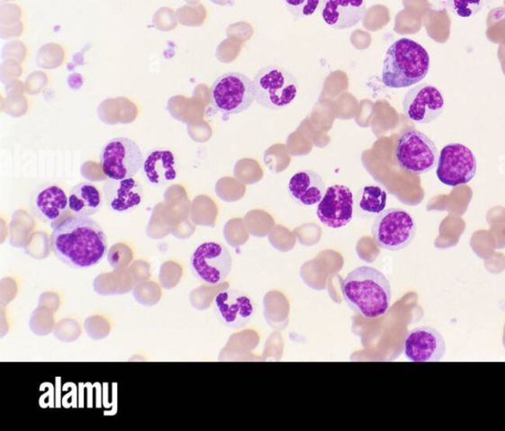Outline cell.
<instances>
[{
    "instance_id": "28",
    "label": "cell",
    "mask_w": 505,
    "mask_h": 431,
    "mask_svg": "<svg viewBox=\"0 0 505 431\" xmlns=\"http://www.w3.org/2000/svg\"><path fill=\"white\" fill-rule=\"evenodd\" d=\"M24 31L23 22L12 25H0V38L9 40L22 36Z\"/></svg>"
},
{
    "instance_id": "10",
    "label": "cell",
    "mask_w": 505,
    "mask_h": 431,
    "mask_svg": "<svg viewBox=\"0 0 505 431\" xmlns=\"http://www.w3.org/2000/svg\"><path fill=\"white\" fill-rule=\"evenodd\" d=\"M477 159L462 143H450L439 152L437 176L450 187L470 183L477 173Z\"/></svg>"
},
{
    "instance_id": "27",
    "label": "cell",
    "mask_w": 505,
    "mask_h": 431,
    "mask_svg": "<svg viewBox=\"0 0 505 431\" xmlns=\"http://www.w3.org/2000/svg\"><path fill=\"white\" fill-rule=\"evenodd\" d=\"M23 10L16 4H7L0 6V25H12L22 22Z\"/></svg>"
},
{
    "instance_id": "17",
    "label": "cell",
    "mask_w": 505,
    "mask_h": 431,
    "mask_svg": "<svg viewBox=\"0 0 505 431\" xmlns=\"http://www.w3.org/2000/svg\"><path fill=\"white\" fill-rule=\"evenodd\" d=\"M107 207L116 212H126L137 209L143 199L141 184L133 178L109 179L103 186Z\"/></svg>"
},
{
    "instance_id": "3",
    "label": "cell",
    "mask_w": 505,
    "mask_h": 431,
    "mask_svg": "<svg viewBox=\"0 0 505 431\" xmlns=\"http://www.w3.org/2000/svg\"><path fill=\"white\" fill-rule=\"evenodd\" d=\"M429 68L428 50L414 40L401 38L387 49L381 79L388 88H407L425 79Z\"/></svg>"
},
{
    "instance_id": "25",
    "label": "cell",
    "mask_w": 505,
    "mask_h": 431,
    "mask_svg": "<svg viewBox=\"0 0 505 431\" xmlns=\"http://www.w3.org/2000/svg\"><path fill=\"white\" fill-rule=\"evenodd\" d=\"M176 13L169 7H161L154 13L152 24L161 32H169L178 25Z\"/></svg>"
},
{
    "instance_id": "30",
    "label": "cell",
    "mask_w": 505,
    "mask_h": 431,
    "mask_svg": "<svg viewBox=\"0 0 505 431\" xmlns=\"http://www.w3.org/2000/svg\"><path fill=\"white\" fill-rule=\"evenodd\" d=\"M212 2L216 4L225 5L229 4L230 0H212Z\"/></svg>"
},
{
    "instance_id": "19",
    "label": "cell",
    "mask_w": 505,
    "mask_h": 431,
    "mask_svg": "<svg viewBox=\"0 0 505 431\" xmlns=\"http://www.w3.org/2000/svg\"><path fill=\"white\" fill-rule=\"evenodd\" d=\"M177 164L169 150H154L144 159L143 171L154 186L164 187L177 178Z\"/></svg>"
},
{
    "instance_id": "2",
    "label": "cell",
    "mask_w": 505,
    "mask_h": 431,
    "mask_svg": "<svg viewBox=\"0 0 505 431\" xmlns=\"http://www.w3.org/2000/svg\"><path fill=\"white\" fill-rule=\"evenodd\" d=\"M342 292L350 310L366 319L383 316L391 304L389 280L383 273L371 266H358L350 272L342 284Z\"/></svg>"
},
{
    "instance_id": "12",
    "label": "cell",
    "mask_w": 505,
    "mask_h": 431,
    "mask_svg": "<svg viewBox=\"0 0 505 431\" xmlns=\"http://www.w3.org/2000/svg\"><path fill=\"white\" fill-rule=\"evenodd\" d=\"M255 302L249 294L235 289L216 294L213 310L220 321L233 330L243 329L253 319Z\"/></svg>"
},
{
    "instance_id": "1",
    "label": "cell",
    "mask_w": 505,
    "mask_h": 431,
    "mask_svg": "<svg viewBox=\"0 0 505 431\" xmlns=\"http://www.w3.org/2000/svg\"><path fill=\"white\" fill-rule=\"evenodd\" d=\"M50 244L58 260L76 270L97 265L108 250L107 236L100 224L72 213L54 229Z\"/></svg>"
},
{
    "instance_id": "14",
    "label": "cell",
    "mask_w": 505,
    "mask_h": 431,
    "mask_svg": "<svg viewBox=\"0 0 505 431\" xmlns=\"http://www.w3.org/2000/svg\"><path fill=\"white\" fill-rule=\"evenodd\" d=\"M404 347L405 355L413 363H438L446 354L445 337L431 326L410 331Z\"/></svg>"
},
{
    "instance_id": "4",
    "label": "cell",
    "mask_w": 505,
    "mask_h": 431,
    "mask_svg": "<svg viewBox=\"0 0 505 431\" xmlns=\"http://www.w3.org/2000/svg\"><path fill=\"white\" fill-rule=\"evenodd\" d=\"M256 102L269 110L290 106L298 94L299 85L290 71L277 66H267L254 79Z\"/></svg>"
},
{
    "instance_id": "5",
    "label": "cell",
    "mask_w": 505,
    "mask_h": 431,
    "mask_svg": "<svg viewBox=\"0 0 505 431\" xmlns=\"http://www.w3.org/2000/svg\"><path fill=\"white\" fill-rule=\"evenodd\" d=\"M212 104L223 115L241 114L256 101L254 81L240 73H228L216 78L211 89Z\"/></svg>"
},
{
    "instance_id": "13",
    "label": "cell",
    "mask_w": 505,
    "mask_h": 431,
    "mask_svg": "<svg viewBox=\"0 0 505 431\" xmlns=\"http://www.w3.org/2000/svg\"><path fill=\"white\" fill-rule=\"evenodd\" d=\"M446 108L441 92L434 85L422 84L410 88L403 100L405 115L419 124H430Z\"/></svg>"
},
{
    "instance_id": "9",
    "label": "cell",
    "mask_w": 505,
    "mask_h": 431,
    "mask_svg": "<svg viewBox=\"0 0 505 431\" xmlns=\"http://www.w3.org/2000/svg\"><path fill=\"white\" fill-rule=\"evenodd\" d=\"M190 268L194 278L201 283L218 285L229 278L232 269V256L224 245L205 242L192 254Z\"/></svg>"
},
{
    "instance_id": "11",
    "label": "cell",
    "mask_w": 505,
    "mask_h": 431,
    "mask_svg": "<svg viewBox=\"0 0 505 431\" xmlns=\"http://www.w3.org/2000/svg\"><path fill=\"white\" fill-rule=\"evenodd\" d=\"M317 218L326 228L338 229L352 221L355 213V196L344 184H334L326 190L317 205Z\"/></svg>"
},
{
    "instance_id": "24",
    "label": "cell",
    "mask_w": 505,
    "mask_h": 431,
    "mask_svg": "<svg viewBox=\"0 0 505 431\" xmlns=\"http://www.w3.org/2000/svg\"><path fill=\"white\" fill-rule=\"evenodd\" d=\"M321 3L322 0H284L288 12L297 18L312 16Z\"/></svg>"
},
{
    "instance_id": "31",
    "label": "cell",
    "mask_w": 505,
    "mask_h": 431,
    "mask_svg": "<svg viewBox=\"0 0 505 431\" xmlns=\"http://www.w3.org/2000/svg\"><path fill=\"white\" fill-rule=\"evenodd\" d=\"M184 2H185L189 4H195L199 2V0H184Z\"/></svg>"
},
{
    "instance_id": "6",
    "label": "cell",
    "mask_w": 505,
    "mask_h": 431,
    "mask_svg": "<svg viewBox=\"0 0 505 431\" xmlns=\"http://www.w3.org/2000/svg\"><path fill=\"white\" fill-rule=\"evenodd\" d=\"M439 151L426 133L410 129L397 141L396 159L399 166L413 175H422L437 166Z\"/></svg>"
},
{
    "instance_id": "32",
    "label": "cell",
    "mask_w": 505,
    "mask_h": 431,
    "mask_svg": "<svg viewBox=\"0 0 505 431\" xmlns=\"http://www.w3.org/2000/svg\"><path fill=\"white\" fill-rule=\"evenodd\" d=\"M8 2H13V0H0V3L5 4Z\"/></svg>"
},
{
    "instance_id": "7",
    "label": "cell",
    "mask_w": 505,
    "mask_h": 431,
    "mask_svg": "<svg viewBox=\"0 0 505 431\" xmlns=\"http://www.w3.org/2000/svg\"><path fill=\"white\" fill-rule=\"evenodd\" d=\"M371 234L379 248L400 251L414 241L417 224L406 211L389 209L377 215Z\"/></svg>"
},
{
    "instance_id": "23",
    "label": "cell",
    "mask_w": 505,
    "mask_h": 431,
    "mask_svg": "<svg viewBox=\"0 0 505 431\" xmlns=\"http://www.w3.org/2000/svg\"><path fill=\"white\" fill-rule=\"evenodd\" d=\"M179 24L187 27L203 25L205 18V10L202 4H189L177 9Z\"/></svg>"
},
{
    "instance_id": "8",
    "label": "cell",
    "mask_w": 505,
    "mask_h": 431,
    "mask_svg": "<svg viewBox=\"0 0 505 431\" xmlns=\"http://www.w3.org/2000/svg\"><path fill=\"white\" fill-rule=\"evenodd\" d=\"M144 157L136 141L115 138L100 152V167L112 180L133 178L143 167Z\"/></svg>"
},
{
    "instance_id": "26",
    "label": "cell",
    "mask_w": 505,
    "mask_h": 431,
    "mask_svg": "<svg viewBox=\"0 0 505 431\" xmlns=\"http://www.w3.org/2000/svg\"><path fill=\"white\" fill-rule=\"evenodd\" d=\"M64 49L57 44H48L39 50V65L45 67H54L64 58Z\"/></svg>"
},
{
    "instance_id": "20",
    "label": "cell",
    "mask_w": 505,
    "mask_h": 431,
    "mask_svg": "<svg viewBox=\"0 0 505 431\" xmlns=\"http://www.w3.org/2000/svg\"><path fill=\"white\" fill-rule=\"evenodd\" d=\"M68 203L72 214L91 218L102 207V194L95 184L82 182L70 189Z\"/></svg>"
},
{
    "instance_id": "21",
    "label": "cell",
    "mask_w": 505,
    "mask_h": 431,
    "mask_svg": "<svg viewBox=\"0 0 505 431\" xmlns=\"http://www.w3.org/2000/svg\"><path fill=\"white\" fill-rule=\"evenodd\" d=\"M387 193L378 186H366L357 191L355 198V208L366 215H378L385 211Z\"/></svg>"
},
{
    "instance_id": "22",
    "label": "cell",
    "mask_w": 505,
    "mask_h": 431,
    "mask_svg": "<svg viewBox=\"0 0 505 431\" xmlns=\"http://www.w3.org/2000/svg\"><path fill=\"white\" fill-rule=\"evenodd\" d=\"M447 8L460 18L477 15L487 4V0H446Z\"/></svg>"
},
{
    "instance_id": "15",
    "label": "cell",
    "mask_w": 505,
    "mask_h": 431,
    "mask_svg": "<svg viewBox=\"0 0 505 431\" xmlns=\"http://www.w3.org/2000/svg\"><path fill=\"white\" fill-rule=\"evenodd\" d=\"M29 207L31 213L37 220L50 224L53 229L71 213L68 196L65 190L57 184H47L34 193Z\"/></svg>"
},
{
    "instance_id": "29",
    "label": "cell",
    "mask_w": 505,
    "mask_h": 431,
    "mask_svg": "<svg viewBox=\"0 0 505 431\" xmlns=\"http://www.w3.org/2000/svg\"><path fill=\"white\" fill-rule=\"evenodd\" d=\"M26 48L20 40H14L5 45L4 54L7 56H18L20 59L25 58Z\"/></svg>"
},
{
    "instance_id": "18",
    "label": "cell",
    "mask_w": 505,
    "mask_h": 431,
    "mask_svg": "<svg viewBox=\"0 0 505 431\" xmlns=\"http://www.w3.org/2000/svg\"><path fill=\"white\" fill-rule=\"evenodd\" d=\"M326 190L320 174L312 170L297 172L288 183L291 198L302 207H313L320 202Z\"/></svg>"
},
{
    "instance_id": "16",
    "label": "cell",
    "mask_w": 505,
    "mask_h": 431,
    "mask_svg": "<svg viewBox=\"0 0 505 431\" xmlns=\"http://www.w3.org/2000/svg\"><path fill=\"white\" fill-rule=\"evenodd\" d=\"M320 9L325 23L335 30L355 27L367 12L365 0H322Z\"/></svg>"
}]
</instances>
